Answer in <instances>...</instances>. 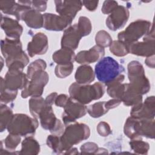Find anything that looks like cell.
Returning <instances> with one entry per match:
<instances>
[{
  "mask_svg": "<svg viewBox=\"0 0 155 155\" xmlns=\"http://www.w3.org/2000/svg\"><path fill=\"white\" fill-rule=\"evenodd\" d=\"M18 3L14 1H1L0 9L5 14L15 15L18 6Z\"/></svg>",
  "mask_w": 155,
  "mask_h": 155,
  "instance_id": "obj_39",
  "label": "cell"
},
{
  "mask_svg": "<svg viewBox=\"0 0 155 155\" xmlns=\"http://www.w3.org/2000/svg\"><path fill=\"white\" fill-rule=\"evenodd\" d=\"M56 10L61 16L73 19L81 10L82 2L81 1H55Z\"/></svg>",
  "mask_w": 155,
  "mask_h": 155,
  "instance_id": "obj_17",
  "label": "cell"
},
{
  "mask_svg": "<svg viewBox=\"0 0 155 155\" xmlns=\"http://www.w3.org/2000/svg\"><path fill=\"white\" fill-rule=\"evenodd\" d=\"M130 145L132 150L135 153L139 154H147L150 148L149 144L143 141L142 139H131Z\"/></svg>",
  "mask_w": 155,
  "mask_h": 155,
  "instance_id": "obj_33",
  "label": "cell"
},
{
  "mask_svg": "<svg viewBox=\"0 0 155 155\" xmlns=\"http://www.w3.org/2000/svg\"><path fill=\"white\" fill-rule=\"evenodd\" d=\"M28 62L29 58L24 51L13 58L5 59L6 65L8 68H14L20 70H23L24 68Z\"/></svg>",
  "mask_w": 155,
  "mask_h": 155,
  "instance_id": "obj_27",
  "label": "cell"
},
{
  "mask_svg": "<svg viewBox=\"0 0 155 155\" xmlns=\"http://www.w3.org/2000/svg\"><path fill=\"white\" fill-rule=\"evenodd\" d=\"M18 3L30 7L32 9L39 12H44L47 8L46 1H19Z\"/></svg>",
  "mask_w": 155,
  "mask_h": 155,
  "instance_id": "obj_40",
  "label": "cell"
},
{
  "mask_svg": "<svg viewBox=\"0 0 155 155\" xmlns=\"http://www.w3.org/2000/svg\"><path fill=\"white\" fill-rule=\"evenodd\" d=\"M29 110L31 114L35 118H39V114L46 105L45 100L41 96L31 97L29 100Z\"/></svg>",
  "mask_w": 155,
  "mask_h": 155,
  "instance_id": "obj_28",
  "label": "cell"
},
{
  "mask_svg": "<svg viewBox=\"0 0 155 155\" xmlns=\"http://www.w3.org/2000/svg\"><path fill=\"white\" fill-rule=\"evenodd\" d=\"M82 2V5H84L85 8L90 12L94 11L97 7L99 3L98 1H83Z\"/></svg>",
  "mask_w": 155,
  "mask_h": 155,
  "instance_id": "obj_46",
  "label": "cell"
},
{
  "mask_svg": "<svg viewBox=\"0 0 155 155\" xmlns=\"http://www.w3.org/2000/svg\"><path fill=\"white\" fill-rule=\"evenodd\" d=\"M151 25V22L148 21L137 19L130 24L125 30L119 33L118 40L127 45L136 42L150 31Z\"/></svg>",
  "mask_w": 155,
  "mask_h": 155,
  "instance_id": "obj_7",
  "label": "cell"
},
{
  "mask_svg": "<svg viewBox=\"0 0 155 155\" xmlns=\"http://www.w3.org/2000/svg\"><path fill=\"white\" fill-rule=\"evenodd\" d=\"M21 136L9 133L7 137L4 140V145L6 150L10 153V154H17L18 152H12L15 150L18 144L21 142Z\"/></svg>",
  "mask_w": 155,
  "mask_h": 155,
  "instance_id": "obj_34",
  "label": "cell"
},
{
  "mask_svg": "<svg viewBox=\"0 0 155 155\" xmlns=\"http://www.w3.org/2000/svg\"><path fill=\"white\" fill-rule=\"evenodd\" d=\"M40 151V145L38 142L32 136L26 137L22 142V147L19 154H38Z\"/></svg>",
  "mask_w": 155,
  "mask_h": 155,
  "instance_id": "obj_26",
  "label": "cell"
},
{
  "mask_svg": "<svg viewBox=\"0 0 155 155\" xmlns=\"http://www.w3.org/2000/svg\"><path fill=\"white\" fill-rule=\"evenodd\" d=\"M90 135V128L85 124L74 122L67 125L60 137L61 154H65L73 145L87 139Z\"/></svg>",
  "mask_w": 155,
  "mask_h": 155,
  "instance_id": "obj_2",
  "label": "cell"
},
{
  "mask_svg": "<svg viewBox=\"0 0 155 155\" xmlns=\"http://www.w3.org/2000/svg\"><path fill=\"white\" fill-rule=\"evenodd\" d=\"M130 114L138 118L154 119V96H151L146 98L144 102H140L133 106Z\"/></svg>",
  "mask_w": 155,
  "mask_h": 155,
  "instance_id": "obj_14",
  "label": "cell"
},
{
  "mask_svg": "<svg viewBox=\"0 0 155 155\" xmlns=\"http://www.w3.org/2000/svg\"><path fill=\"white\" fill-rule=\"evenodd\" d=\"M82 35L78 29V24H74L67 28L64 32L61 39L62 48L74 50L78 47Z\"/></svg>",
  "mask_w": 155,
  "mask_h": 155,
  "instance_id": "obj_16",
  "label": "cell"
},
{
  "mask_svg": "<svg viewBox=\"0 0 155 155\" xmlns=\"http://www.w3.org/2000/svg\"><path fill=\"white\" fill-rule=\"evenodd\" d=\"M118 6V4L115 1H105L103 3L102 12L104 14H110Z\"/></svg>",
  "mask_w": 155,
  "mask_h": 155,
  "instance_id": "obj_43",
  "label": "cell"
},
{
  "mask_svg": "<svg viewBox=\"0 0 155 155\" xmlns=\"http://www.w3.org/2000/svg\"><path fill=\"white\" fill-rule=\"evenodd\" d=\"M18 94V90H10L5 87L3 78H1V102L6 104L13 101Z\"/></svg>",
  "mask_w": 155,
  "mask_h": 155,
  "instance_id": "obj_30",
  "label": "cell"
},
{
  "mask_svg": "<svg viewBox=\"0 0 155 155\" xmlns=\"http://www.w3.org/2000/svg\"><path fill=\"white\" fill-rule=\"evenodd\" d=\"M124 68L110 56L102 58L95 65L94 74L97 79L105 85L122 74Z\"/></svg>",
  "mask_w": 155,
  "mask_h": 155,
  "instance_id": "obj_4",
  "label": "cell"
},
{
  "mask_svg": "<svg viewBox=\"0 0 155 155\" xmlns=\"http://www.w3.org/2000/svg\"><path fill=\"white\" fill-rule=\"evenodd\" d=\"M120 101L125 105L133 107L142 102V96L131 90L128 84H125V89L120 97Z\"/></svg>",
  "mask_w": 155,
  "mask_h": 155,
  "instance_id": "obj_25",
  "label": "cell"
},
{
  "mask_svg": "<svg viewBox=\"0 0 155 155\" xmlns=\"http://www.w3.org/2000/svg\"><path fill=\"white\" fill-rule=\"evenodd\" d=\"M74 78L77 83L88 84L94 81L95 74L91 66L84 64L77 68Z\"/></svg>",
  "mask_w": 155,
  "mask_h": 155,
  "instance_id": "obj_22",
  "label": "cell"
},
{
  "mask_svg": "<svg viewBox=\"0 0 155 155\" xmlns=\"http://www.w3.org/2000/svg\"><path fill=\"white\" fill-rule=\"evenodd\" d=\"M13 116V111L10 108L5 104H1L0 108V129L4 131L7 128Z\"/></svg>",
  "mask_w": 155,
  "mask_h": 155,
  "instance_id": "obj_29",
  "label": "cell"
},
{
  "mask_svg": "<svg viewBox=\"0 0 155 155\" xmlns=\"http://www.w3.org/2000/svg\"><path fill=\"white\" fill-rule=\"evenodd\" d=\"M47 145L55 153L61 154V141L59 136L54 134L49 135L47 139Z\"/></svg>",
  "mask_w": 155,
  "mask_h": 155,
  "instance_id": "obj_41",
  "label": "cell"
},
{
  "mask_svg": "<svg viewBox=\"0 0 155 155\" xmlns=\"http://www.w3.org/2000/svg\"><path fill=\"white\" fill-rule=\"evenodd\" d=\"M78 149L76 148H70L67 151L65 152V154H78Z\"/></svg>",
  "mask_w": 155,
  "mask_h": 155,
  "instance_id": "obj_50",
  "label": "cell"
},
{
  "mask_svg": "<svg viewBox=\"0 0 155 155\" xmlns=\"http://www.w3.org/2000/svg\"><path fill=\"white\" fill-rule=\"evenodd\" d=\"M39 118L44 130L50 131L54 135H62L65 130L64 124L56 118L51 106L46 105L41 111Z\"/></svg>",
  "mask_w": 155,
  "mask_h": 155,
  "instance_id": "obj_9",
  "label": "cell"
},
{
  "mask_svg": "<svg viewBox=\"0 0 155 155\" xmlns=\"http://www.w3.org/2000/svg\"><path fill=\"white\" fill-rule=\"evenodd\" d=\"M64 111L62 114L64 124L65 125L76 122V119L83 117L87 113V107L70 97Z\"/></svg>",
  "mask_w": 155,
  "mask_h": 155,
  "instance_id": "obj_10",
  "label": "cell"
},
{
  "mask_svg": "<svg viewBox=\"0 0 155 155\" xmlns=\"http://www.w3.org/2000/svg\"><path fill=\"white\" fill-rule=\"evenodd\" d=\"M121 101L119 99L117 98H113L112 99L109 100L107 102H105V106L106 107V108L109 110L111 108H114L116 107H117L120 103H121Z\"/></svg>",
  "mask_w": 155,
  "mask_h": 155,
  "instance_id": "obj_47",
  "label": "cell"
},
{
  "mask_svg": "<svg viewBox=\"0 0 155 155\" xmlns=\"http://www.w3.org/2000/svg\"><path fill=\"white\" fill-rule=\"evenodd\" d=\"M75 54L74 51L65 48L55 51L52 55L53 60L58 64L64 65L73 63L75 61Z\"/></svg>",
  "mask_w": 155,
  "mask_h": 155,
  "instance_id": "obj_24",
  "label": "cell"
},
{
  "mask_svg": "<svg viewBox=\"0 0 155 155\" xmlns=\"http://www.w3.org/2000/svg\"><path fill=\"white\" fill-rule=\"evenodd\" d=\"M1 47L2 54L5 59L13 58L24 51L19 39H15L6 37L1 40Z\"/></svg>",
  "mask_w": 155,
  "mask_h": 155,
  "instance_id": "obj_19",
  "label": "cell"
},
{
  "mask_svg": "<svg viewBox=\"0 0 155 155\" xmlns=\"http://www.w3.org/2000/svg\"><path fill=\"white\" fill-rule=\"evenodd\" d=\"M95 41L96 45L101 47H107L110 46L112 43V38L108 32L105 30L99 31L96 35Z\"/></svg>",
  "mask_w": 155,
  "mask_h": 155,
  "instance_id": "obj_36",
  "label": "cell"
},
{
  "mask_svg": "<svg viewBox=\"0 0 155 155\" xmlns=\"http://www.w3.org/2000/svg\"><path fill=\"white\" fill-rule=\"evenodd\" d=\"M127 68L130 88L142 96L147 93L150 89V84L145 75L142 65L137 61H132L129 62Z\"/></svg>",
  "mask_w": 155,
  "mask_h": 155,
  "instance_id": "obj_5",
  "label": "cell"
},
{
  "mask_svg": "<svg viewBox=\"0 0 155 155\" xmlns=\"http://www.w3.org/2000/svg\"><path fill=\"white\" fill-rule=\"evenodd\" d=\"M98 146L94 142H87L81 147L82 154H97Z\"/></svg>",
  "mask_w": 155,
  "mask_h": 155,
  "instance_id": "obj_42",
  "label": "cell"
},
{
  "mask_svg": "<svg viewBox=\"0 0 155 155\" xmlns=\"http://www.w3.org/2000/svg\"><path fill=\"white\" fill-rule=\"evenodd\" d=\"M58 96V94L55 92L54 93H51V94H50L49 95H48L46 97V99H45V104L47 105H49V106H51L53 105V104L56 98Z\"/></svg>",
  "mask_w": 155,
  "mask_h": 155,
  "instance_id": "obj_48",
  "label": "cell"
},
{
  "mask_svg": "<svg viewBox=\"0 0 155 155\" xmlns=\"http://www.w3.org/2000/svg\"><path fill=\"white\" fill-rule=\"evenodd\" d=\"M68 91L71 98L85 105L100 99L104 94L105 87L101 82H96L93 85L74 82L70 86Z\"/></svg>",
  "mask_w": 155,
  "mask_h": 155,
  "instance_id": "obj_3",
  "label": "cell"
},
{
  "mask_svg": "<svg viewBox=\"0 0 155 155\" xmlns=\"http://www.w3.org/2000/svg\"><path fill=\"white\" fill-rule=\"evenodd\" d=\"M125 134L130 139L154 138V119L138 118L130 116L127 118L124 127Z\"/></svg>",
  "mask_w": 155,
  "mask_h": 155,
  "instance_id": "obj_1",
  "label": "cell"
},
{
  "mask_svg": "<svg viewBox=\"0 0 155 155\" xmlns=\"http://www.w3.org/2000/svg\"><path fill=\"white\" fill-rule=\"evenodd\" d=\"M47 67V64L45 61L39 59L32 62L28 67L27 76L28 79H30L33 74L38 71H43Z\"/></svg>",
  "mask_w": 155,
  "mask_h": 155,
  "instance_id": "obj_35",
  "label": "cell"
},
{
  "mask_svg": "<svg viewBox=\"0 0 155 155\" xmlns=\"http://www.w3.org/2000/svg\"><path fill=\"white\" fill-rule=\"evenodd\" d=\"M48 48L47 36L42 33L35 34L28 43L27 51L30 57L45 54Z\"/></svg>",
  "mask_w": 155,
  "mask_h": 155,
  "instance_id": "obj_15",
  "label": "cell"
},
{
  "mask_svg": "<svg viewBox=\"0 0 155 155\" xmlns=\"http://www.w3.org/2000/svg\"><path fill=\"white\" fill-rule=\"evenodd\" d=\"M145 64L147 66L150 68H154V55H153L150 57H147L145 61Z\"/></svg>",
  "mask_w": 155,
  "mask_h": 155,
  "instance_id": "obj_49",
  "label": "cell"
},
{
  "mask_svg": "<svg viewBox=\"0 0 155 155\" xmlns=\"http://www.w3.org/2000/svg\"><path fill=\"white\" fill-rule=\"evenodd\" d=\"M105 101L96 102L87 107V112L94 118L99 117L108 112V110L105 106Z\"/></svg>",
  "mask_w": 155,
  "mask_h": 155,
  "instance_id": "obj_31",
  "label": "cell"
},
{
  "mask_svg": "<svg viewBox=\"0 0 155 155\" xmlns=\"http://www.w3.org/2000/svg\"><path fill=\"white\" fill-rule=\"evenodd\" d=\"M69 98L70 97L67 95L64 94H61L57 96L54 101V103L56 106L64 108L66 105Z\"/></svg>",
  "mask_w": 155,
  "mask_h": 155,
  "instance_id": "obj_45",
  "label": "cell"
},
{
  "mask_svg": "<svg viewBox=\"0 0 155 155\" xmlns=\"http://www.w3.org/2000/svg\"><path fill=\"white\" fill-rule=\"evenodd\" d=\"M22 21H25L28 27L33 28H40L44 25L43 15L32 8L26 12L23 16Z\"/></svg>",
  "mask_w": 155,
  "mask_h": 155,
  "instance_id": "obj_23",
  "label": "cell"
},
{
  "mask_svg": "<svg viewBox=\"0 0 155 155\" xmlns=\"http://www.w3.org/2000/svg\"><path fill=\"white\" fill-rule=\"evenodd\" d=\"M78 29L82 37L88 35L92 30L90 20L85 16H81L78 23Z\"/></svg>",
  "mask_w": 155,
  "mask_h": 155,
  "instance_id": "obj_37",
  "label": "cell"
},
{
  "mask_svg": "<svg viewBox=\"0 0 155 155\" xmlns=\"http://www.w3.org/2000/svg\"><path fill=\"white\" fill-rule=\"evenodd\" d=\"M110 51L116 56H124L129 53L128 45L124 42L117 40L112 42L110 46Z\"/></svg>",
  "mask_w": 155,
  "mask_h": 155,
  "instance_id": "obj_32",
  "label": "cell"
},
{
  "mask_svg": "<svg viewBox=\"0 0 155 155\" xmlns=\"http://www.w3.org/2000/svg\"><path fill=\"white\" fill-rule=\"evenodd\" d=\"M3 81L5 88L10 90H18L25 87L28 79L22 70L8 68Z\"/></svg>",
  "mask_w": 155,
  "mask_h": 155,
  "instance_id": "obj_11",
  "label": "cell"
},
{
  "mask_svg": "<svg viewBox=\"0 0 155 155\" xmlns=\"http://www.w3.org/2000/svg\"><path fill=\"white\" fill-rule=\"evenodd\" d=\"M105 54V50L97 45L93 46L88 50L79 51L76 56L75 61L82 64H90L101 59Z\"/></svg>",
  "mask_w": 155,
  "mask_h": 155,
  "instance_id": "obj_18",
  "label": "cell"
},
{
  "mask_svg": "<svg viewBox=\"0 0 155 155\" xmlns=\"http://www.w3.org/2000/svg\"><path fill=\"white\" fill-rule=\"evenodd\" d=\"M128 10L123 5H118L106 19V25L113 31L122 28L129 18Z\"/></svg>",
  "mask_w": 155,
  "mask_h": 155,
  "instance_id": "obj_12",
  "label": "cell"
},
{
  "mask_svg": "<svg viewBox=\"0 0 155 155\" xmlns=\"http://www.w3.org/2000/svg\"><path fill=\"white\" fill-rule=\"evenodd\" d=\"M129 53L140 56L150 57L154 55V41L143 40L128 45Z\"/></svg>",
  "mask_w": 155,
  "mask_h": 155,
  "instance_id": "obj_21",
  "label": "cell"
},
{
  "mask_svg": "<svg viewBox=\"0 0 155 155\" xmlns=\"http://www.w3.org/2000/svg\"><path fill=\"white\" fill-rule=\"evenodd\" d=\"M38 125L36 118L31 117L25 114L18 113L13 114L7 129L9 133L26 137L33 136Z\"/></svg>",
  "mask_w": 155,
  "mask_h": 155,
  "instance_id": "obj_6",
  "label": "cell"
},
{
  "mask_svg": "<svg viewBox=\"0 0 155 155\" xmlns=\"http://www.w3.org/2000/svg\"><path fill=\"white\" fill-rule=\"evenodd\" d=\"M43 27L50 31H62L68 27L73 19L53 13H45L43 15Z\"/></svg>",
  "mask_w": 155,
  "mask_h": 155,
  "instance_id": "obj_13",
  "label": "cell"
},
{
  "mask_svg": "<svg viewBox=\"0 0 155 155\" xmlns=\"http://www.w3.org/2000/svg\"><path fill=\"white\" fill-rule=\"evenodd\" d=\"M48 74L44 70L36 72L22 89L21 92L22 97L27 98L28 96H41L43 93L44 87L48 82Z\"/></svg>",
  "mask_w": 155,
  "mask_h": 155,
  "instance_id": "obj_8",
  "label": "cell"
},
{
  "mask_svg": "<svg viewBox=\"0 0 155 155\" xmlns=\"http://www.w3.org/2000/svg\"><path fill=\"white\" fill-rule=\"evenodd\" d=\"M97 131L101 136L104 137L108 136L111 133L110 125L105 122H101L98 124L97 126Z\"/></svg>",
  "mask_w": 155,
  "mask_h": 155,
  "instance_id": "obj_44",
  "label": "cell"
},
{
  "mask_svg": "<svg viewBox=\"0 0 155 155\" xmlns=\"http://www.w3.org/2000/svg\"><path fill=\"white\" fill-rule=\"evenodd\" d=\"M1 27L4 30L7 38L10 39H19L23 31L22 27L18 21L3 16L2 15Z\"/></svg>",
  "mask_w": 155,
  "mask_h": 155,
  "instance_id": "obj_20",
  "label": "cell"
},
{
  "mask_svg": "<svg viewBox=\"0 0 155 155\" xmlns=\"http://www.w3.org/2000/svg\"><path fill=\"white\" fill-rule=\"evenodd\" d=\"M73 70V63L68 64H58L54 69L56 76L59 78H65L69 76Z\"/></svg>",
  "mask_w": 155,
  "mask_h": 155,
  "instance_id": "obj_38",
  "label": "cell"
}]
</instances>
